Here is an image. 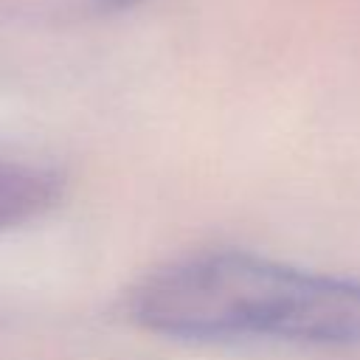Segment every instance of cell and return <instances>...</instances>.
<instances>
[{
  "instance_id": "3",
  "label": "cell",
  "mask_w": 360,
  "mask_h": 360,
  "mask_svg": "<svg viewBox=\"0 0 360 360\" xmlns=\"http://www.w3.org/2000/svg\"><path fill=\"white\" fill-rule=\"evenodd\" d=\"M93 8H101V11H118V8H129L141 0H87Z\"/></svg>"
},
{
  "instance_id": "1",
  "label": "cell",
  "mask_w": 360,
  "mask_h": 360,
  "mask_svg": "<svg viewBox=\"0 0 360 360\" xmlns=\"http://www.w3.org/2000/svg\"><path fill=\"white\" fill-rule=\"evenodd\" d=\"M129 312L183 340L360 343V281L236 250L163 264L132 290Z\"/></svg>"
},
{
  "instance_id": "2",
  "label": "cell",
  "mask_w": 360,
  "mask_h": 360,
  "mask_svg": "<svg viewBox=\"0 0 360 360\" xmlns=\"http://www.w3.org/2000/svg\"><path fill=\"white\" fill-rule=\"evenodd\" d=\"M59 174L42 163L0 158V231L42 214L59 197Z\"/></svg>"
}]
</instances>
